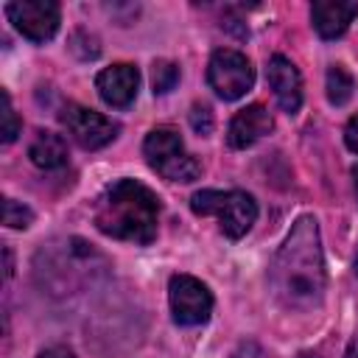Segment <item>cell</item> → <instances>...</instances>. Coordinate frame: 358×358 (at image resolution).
<instances>
[{"mask_svg":"<svg viewBox=\"0 0 358 358\" xmlns=\"http://www.w3.org/2000/svg\"><path fill=\"white\" fill-rule=\"evenodd\" d=\"M344 358H358V336L350 341V347H347V352H344Z\"/></svg>","mask_w":358,"mask_h":358,"instance_id":"obj_23","label":"cell"},{"mask_svg":"<svg viewBox=\"0 0 358 358\" xmlns=\"http://www.w3.org/2000/svg\"><path fill=\"white\" fill-rule=\"evenodd\" d=\"M143 157L145 162L171 182H193L201 173V162L187 154L182 137L171 126H157L143 140Z\"/></svg>","mask_w":358,"mask_h":358,"instance_id":"obj_4","label":"cell"},{"mask_svg":"<svg viewBox=\"0 0 358 358\" xmlns=\"http://www.w3.org/2000/svg\"><path fill=\"white\" fill-rule=\"evenodd\" d=\"M327 285L319 221L302 215L294 221L271 263V288L285 308L310 310L322 302Z\"/></svg>","mask_w":358,"mask_h":358,"instance_id":"obj_1","label":"cell"},{"mask_svg":"<svg viewBox=\"0 0 358 358\" xmlns=\"http://www.w3.org/2000/svg\"><path fill=\"white\" fill-rule=\"evenodd\" d=\"M3 224L11 229H28L34 224V213H31V207H25L14 199H3Z\"/></svg>","mask_w":358,"mask_h":358,"instance_id":"obj_16","label":"cell"},{"mask_svg":"<svg viewBox=\"0 0 358 358\" xmlns=\"http://www.w3.org/2000/svg\"><path fill=\"white\" fill-rule=\"evenodd\" d=\"M168 302H171V313L173 322L182 327H193V324H204L213 313V294L210 288L190 277V274H173L168 282Z\"/></svg>","mask_w":358,"mask_h":358,"instance_id":"obj_6","label":"cell"},{"mask_svg":"<svg viewBox=\"0 0 358 358\" xmlns=\"http://www.w3.org/2000/svg\"><path fill=\"white\" fill-rule=\"evenodd\" d=\"M344 143H347L350 151L358 154V115L350 117V123H347V129H344Z\"/></svg>","mask_w":358,"mask_h":358,"instance_id":"obj_20","label":"cell"},{"mask_svg":"<svg viewBox=\"0 0 358 358\" xmlns=\"http://www.w3.org/2000/svg\"><path fill=\"white\" fill-rule=\"evenodd\" d=\"M324 87H327V101H330L333 106H344V103L352 98L355 78H352V73H350L344 64H330Z\"/></svg>","mask_w":358,"mask_h":358,"instance_id":"obj_14","label":"cell"},{"mask_svg":"<svg viewBox=\"0 0 358 358\" xmlns=\"http://www.w3.org/2000/svg\"><path fill=\"white\" fill-rule=\"evenodd\" d=\"M352 185H355V196H358V165L352 168Z\"/></svg>","mask_w":358,"mask_h":358,"instance_id":"obj_24","label":"cell"},{"mask_svg":"<svg viewBox=\"0 0 358 358\" xmlns=\"http://www.w3.org/2000/svg\"><path fill=\"white\" fill-rule=\"evenodd\" d=\"M3 255H6V280H8V277H11V271H14V263H11V249L6 246V249H3Z\"/></svg>","mask_w":358,"mask_h":358,"instance_id":"obj_22","label":"cell"},{"mask_svg":"<svg viewBox=\"0 0 358 358\" xmlns=\"http://www.w3.org/2000/svg\"><path fill=\"white\" fill-rule=\"evenodd\" d=\"M6 14L14 28L31 42H48L62 22L59 3L53 0H14L6 6Z\"/></svg>","mask_w":358,"mask_h":358,"instance_id":"obj_7","label":"cell"},{"mask_svg":"<svg viewBox=\"0 0 358 358\" xmlns=\"http://www.w3.org/2000/svg\"><path fill=\"white\" fill-rule=\"evenodd\" d=\"M207 84L213 87V92L224 101H238L243 98L252 84H255V67L252 62L232 48H221L210 56L207 64Z\"/></svg>","mask_w":358,"mask_h":358,"instance_id":"obj_5","label":"cell"},{"mask_svg":"<svg viewBox=\"0 0 358 358\" xmlns=\"http://www.w3.org/2000/svg\"><path fill=\"white\" fill-rule=\"evenodd\" d=\"M28 157L42 171H56L67 162V143L56 131H36V137L28 145Z\"/></svg>","mask_w":358,"mask_h":358,"instance_id":"obj_13","label":"cell"},{"mask_svg":"<svg viewBox=\"0 0 358 358\" xmlns=\"http://www.w3.org/2000/svg\"><path fill=\"white\" fill-rule=\"evenodd\" d=\"M232 358H268V352L257 344V341H252V338H246V341H241L238 347H235V352H232Z\"/></svg>","mask_w":358,"mask_h":358,"instance_id":"obj_19","label":"cell"},{"mask_svg":"<svg viewBox=\"0 0 358 358\" xmlns=\"http://www.w3.org/2000/svg\"><path fill=\"white\" fill-rule=\"evenodd\" d=\"M190 210L196 215H213L232 241L243 238L257 221V201L243 190H199L190 196Z\"/></svg>","mask_w":358,"mask_h":358,"instance_id":"obj_3","label":"cell"},{"mask_svg":"<svg viewBox=\"0 0 358 358\" xmlns=\"http://www.w3.org/2000/svg\"><path fill=\"white\" fill-rule=\"evenodd\" d=\"M0 117H3V129H0L3 143H14L17 134H20V120L14 115V106H11V98H8L6 90L0 92Z\"/></svg>","mask_w":358,"mask_h":358,"instance_id":"obj_17","label":"cell"},{"mask_svg":"<svg viewBox=\"0 0 358 358\" xmlns=\"http://www.w3.org/2000/svg\"><path fill=\"white\" fill-rule=\"evenodd\" d=\"M95 87H98V95L103 98V103L115 106V109H123L129 106L134 98H137V87H140V73L134 64H112V67H103L95 78Z\"/></svg>","mask_w":358,"mask_h":358,"instance_id":"obj_10","label":"cell"},{"mask_svg":"<svg viewBox=\"0 0 358 358\" xmlns=\"http://www.w3.org/2000/svg\"><path fill=\"white\" fill-rule=\"evenodd\" d=\"M39 358H76V352H73V350H67V347H62V344H53V347L42 350V352H39Z\"/></svg>","mask_w":358,"mask_h":358,"instance_id":"obj_21","label":"cell"},{"mask_svg":"<svg viewBox=\"0 0 358 358\" xmlns=\"http://www.w3.org/2000/svg\"><path fill=\"white\" fill-rule=\"evenodd\" d=\"M299 358H319V355H316V352H302Z\"/></svg>","mask_w":358,"mask_h":358,"instance_id":"obj_25","label":"cell"},{"mask_svg":"<svg viewBox=\"0 0 358 358\" xmlns=\"http://www.w3.org/2000/svg\"><path fill=\"white\" fill-rule=\"evenodd\" d=\"M157 218H159V199L134 179L112 182L95 207V227L117 241L129 243H151L157 238Z\"/></svg>","mask_w":358,"mask_h":358,"instance_id":"obj_2","label":"cell"},{"mask_svg":"<svg viewBox=\"0 0 358 358\" xmlns=\"http://www.w3.org/2000/svg\"><path fill=\"white\" fill-rule=\"evenodd\" d=\"M355 17H358V3L350 0H316L310 6V20L322 39L341 36Z\"/></svg>","mask_w":358,"mask_h":358,"instance_id":"obj_12","label":"cell"},{"mask_svg":"<svg viewBox=\"0 0 358 358\" xmlns=\"http://www.w3.org/2000/svg\"><path fill=\"white\" fill-rule=\"evenodd\" d=\"M62 123L64 129L70 131V137L87 148V151H95V148H103L106 143H112L120 131V126L115 120H109L106 115L95 112V109H87V106H78V103H67L62 109Z\"/></svg>","mask_w":358,"mask_h":358,"instance_id":"obj_8","label":"cell"},{"mask_svg":"<svg viewBox=\"0 0 358 358\" xmlns=\"http://www.w3.org/2000/svg\"><path fill=\"white\" fill-rule=\"evenodd\" d=\"M190 126L199 134H210L213 131V112H210L207 103H193V109H190Z\"/></svg>","mask_w":358,"mask_h":358,"instance_id":"obj_18","label":"cell"},{"mask_svg":"<svg viewBox=\"0 0 358 358\" xmlns=\"http://www.w3.org/2000/svg\"><path fill=\"white\" fill-rule=\"evenodd\" d=\"M271 129H274V120H271L268 109L260 106V103H252V106L241 109V112L229 120L227 143H229L232 148H249V145H255L257 140H263Z\"/></svg>","mask_w":358,"mask_h":358,"instance_id":"obj_11","label":"cell"},{"mask_svg":"<svg viewBox=\"0 0 358 358\" xmlns=\"http://www.w3.org/2000/svg\"><path fill=\"white\" fill-rule=\"evenodd\" d=\"M176 81H179V67H176L173 62H168V59L154 62V67H151V87H154V95L171 92V90L176 87Z\"/></svg>","mask_w":358,"mask_h":358,"instance_id":"obj_15","label":"cell"},{"mask_svg":"<svg viewBox=\"0 0 358 358\" xmlns=\"http://www.w3.org/2000/svg\"><path fill=\"white\" fill-rule=\"evenodd\" d=\"M355 271H358V255H355Z\"/></svg>","mask_w":358,"mask_h":358,"instance_id":"obj_26","label":"cell"},{"mask_svg":"<svg viewBox=\"0 0 358 358\" xmlns=\"http://www.w3.org/2000/svg\"><path fill=\"white\" fill-rule=\"evenodd\" d=\"M266 78H268V87L280 103L282 112L294 115L299 106H302V76L296 70V64L285 56H271L268 59V67H266Z\"/></svg>","mask_w":358,"mask_h":358,"instance_id":"obj_9","label":"cell"}]
</instances>
